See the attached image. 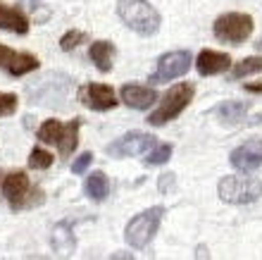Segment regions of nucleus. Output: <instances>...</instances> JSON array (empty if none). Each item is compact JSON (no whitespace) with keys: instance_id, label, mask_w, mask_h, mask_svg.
I'll return each mask as SVG.
<instances>
[{"instance_id":"f257e3e1","label":"nucleus","mask_w":262,"mask_h":260,"mask_svg":"<svg viewBox=\"0 0 262 260\" xmlns=\"http://www.w3.org/2000/svg\"><path fill=\"white\" fill-rule=\"evenodd\" d=\"M117 17L138 36H155L162 17L148 0H117Z\"/></svg>"},{"instance_id":"f03ea898","label":"nucleus","mask_w":262,"mask_h":260,"mask_svg":"<svg viewBox=\"0 0 262 260\" xmlns=\"http://www.w3.org/2000/svg\"><path fill=\"white\" fill-rule=\"evenodd\" d=\"M193 93H195L193 84H188V82L174 84L172 89L162 96L158 110H152V112H150L148 124H152V127H162V124L177 119V117H179L181 112L188 108V103L193 101Z\"/></svg>"},{"instance_id":"7ed1b4c3","label":"nucleus","mask_w":262,"mask_h":260,"mask_svg":"<svg viewBox=\"0 0 262 260\" xmlns=\"http://www.w3.org/2000/svg\"><path fill=\"white\" fill-rule=\"evenodd\" d=\"M217 193L224 203L231 206H246V203H255L262 196V179L257 177H222Z\"/></svg>"},{"instance_id":"20e7f679","label":"nucleus","mask_w":262,"mask_h":260,"mask_svg":"<svg viewBox=\"0 0 262 260\" xmlns=\"http://www.w3.org/2000/svg\"><path fill=\"white\" fill-rule=\"evenodd\" d=\"M162 215H165V208L155 206V208H148V210L138 212L136 217H131L124 229L126 244H129L131 248H145L152 241V236L158 234Z\"/></svg>"},{"instance_id":"39448f33","label":"nucleus","mask_w":262,"mask_h":260,"mask_svg":"<svg viewBox=\"0 0 262 260\" xmlns=\"http://www.w3.org/2000/svg\"><path fill=\"white\" fill-rule=\"evenodd\" d=\"M253 29H255V22H253V17L246 14V12L222 14V17H217L214 24H212L214 36H217L220 41L234 43V46H238V43L246 41V38L253 34Z\"/></svg>"},{"instance_id":"423d86ee","label":"nucleus","mask_w":262,"mask_h":260,"mask_svg":"<svg viewBox=\"0 0 262 260\" xmlns=\"http://www.w3.org/2000/svg\"><path fill=\"white\" fill-rule=\"evenodd\" d=\"M191 53L188 50H172V53H165L158 60V69L152 72L150 82L152 84H165V82H174L188 72L191 67Z\"/></svg>"},{"instance_id":"0eeeda50","label":"nucleus","mask_w":262,"mask_h":260,"mask_svg":"<svg viewBox=\"0 0 262 260\" xmlns=\"http://www.w3.org/2000/svg\"><path fill=\"white\" fill-rule=\"evenodd\" d=\"M155 146V136L143 134V131H131L117 138L115 144L107 146V153L112 157H129V155H143L145 151H150Z\"/></svg>"},{"instance_id":"6e6552de","label":"nucleus","mask_w":262,"mask_h":260,"mask_svg":"<svg viewBox=\"0 0 262 260\" xmlns=\"http://www.w3.org/2000/svg\"><path fill=\"white\" fill-rule=\"evenodd\" d=\"M231 165H234L238 172H255L262 165V138H250L246 144H241L238 148L231 151L229 155Z\"/></svg>"},{"instance_id":"1a4fd4ad","label":"nucleus","mask_w":262,"mask_h":260,"mask_svg":"<svg viewBox=\"0 0 262 260\" xmlns=\"http://www.w3.org/2000/svg\"><path fill=\"white\" fill-rule=\"evenodd\" d=\"M3 193H5L7 203L14 208V210H21V208L29 206V177L27 172H10L3 182Z\"/></svg>"},{"instance_id":"9d476101","label":"nucleus","mask_w":262,"mask_h":260,"mask_svg":"<svg viewBox=\"0 0 262 260\" xmlns=\"http://www.w3.org/2000/svg\"><path fill=\"white\" fill-rule=\"evenodd\" d=\"M81 101L89 105L91 110H98V112L112 110L115 105H117L115 89H112V86H107V84H89V86H83Z\"/></svg>"},{"instance_id":"9b49d317","label":"nucleus","mask_w":262,"mask_h":260,"mask_svg":"<svg viewBox=\"0 0 262 260\" xmlns=\"http://www.w3.org/2000/svg\"><path fill=\"white\" fill-rule=\"evenodd\" d=\"M119 98L124 101L129 108L134 110H148L155 101H158V93L150 86H138V84H124L122 91H119Z\"/></svg>"},{"instance_id":"f8f14e48","label":"nucleus","mask_w":262,"mask_h":260,"mask_svg":"<svg viewBox=\"0 0 262 260\" xmlns=\"http://www.w3.org/2000/svg\"><path fill=\"white\" fill-rule=\"evenodd\" d=\"M195 67L203 76H214L231 67V57L227 53H217V50H203L195 60Z\"/></svg>"},{"instance_id":"ddd939ff","label":"nucleus","mask_w":262,"mask_h":260,"mask_svg":"<svg viewBox=\"0 0 262 260\" xmlns=\"http://www.w3.org/2000/svg\"><path fill=\"white\" fill-rule=\"evenodd\" d=\"M0 29L12 31V34L24 36L29 31V17L21 12L19 7L0 5Z\"/></svg>"},{"instance_id":"4468645a","label":"nucleus","mask_w":262,"mask_h":260,"mask_svg":"<svg viewBox=\"0 0 262 260\" xmlns=\"http://www.w3.org/2000/svg\"><path fill=\"white\" fill-rule=\"evenodd\" d=\"M50 244H53V251H55L57 255H72L76 248V239L74 234H72V225L69 222H60V225L53 229V239H50Z\"/></svg>"},{"instance_id":"2eb2a0df","label":"nucleus","mask_w":262,"mask_h":260,"mask_svg":"<svg viewBox=\"0 0 262 260\" xmlns=\"http://www.w3.org/2000/svg\"><path fill=\"white\" fill-rule=\"evenodd\" d=\"M248 110L250 103H246V101H224V103H220L212 110V115H217L222 122L227 124H238L243 117L248 115Z\"/></svg>"},{"instance_id":"dca6fc26","label":"nucleus","mask_w":262,"mask_h":260,"mask_svg":"<svg viewBox=\"0 0 262 260\" xmlns=\"http://www.w3.org/2000/svg\"><path fill=\"white\" fill-rule=\"evenodd\" d=\"M91 60H93V65H96L103 74H107L112 69V57H115V46H112L110 41H96L91 43Z\"/></svg>"},{"instance_id":"f3484780","label":"nucleus","mask_w":262,"mask_h":260,"mask_svg":"<svg viewBox=\"0 0 262 260\" xmlns=\"http://www.w3.org/2000/svg\"><path fill=\"white\" fill-rule=\"evenodd\" d=\"M38 65H41V62H38L36 55H31V53H14L5 67H7V72H10L12 76H24V74H29V72L38 69Z\"/></svg>"},{"instance_id":"a211bd4d","label":"nucleus","mask_w":262,"mask_h":260,"mask_svg":"<svg viewBox=\"0 0 262 260\" xmlns=\"http://www.w3.org/2000/svg\"><path fill=\"white\" fill-rule=\"evenodd\" d=\"M79 127H81V119H72L69 124L62 127V134H60V141H57V148L62 153L64 157L72 155L76 151V146H79Z\"/></svg>"},{"instance_id":"6ab92c4d","label":"nucleus","mask_w":262,"mask_h":260,"mask_svg":"<svg viewBox=\"0 0 262 260\" xmlns=\"http://www.w3.org/2000/svg\"><path fill=\"white\" fill-rule=\"evenodd\" d=\"M86 193H89L93 201L107 198V193H110V179L105 177V172H93V174L86 179Z\"/></svg>"},{"instance_id":"aec40b11","label":"nucleus","mask_w":262,"mask_h":260,"mask_svg":"<svg viewBox=\"0 0 262 260\" xmlns=\"http://www.w3.org/2000/svg\"><path fill=\"white\" fill-rule=\"evenodd\" d=\"M62 127L64 124L60 119H46L38 127V141H43V144H57L60 134H62Z\"/></svg>"},{"instance_id":"412c9836","label":"nucleus","mask_w":262,"mask_h":260,"mask_svg":"<svg viewBox=\"0 0 262 260\" xmlns=\"http://www.w3.org/2000/svg\"><path fill=\"white\" fill-rule=\"evenodd\" d=\"M257 72H262V55H253V57H246V60L236 62L231 76L234 79H243V76L257 74Z\"/></svg>"},{"instance_id":"4be33fe9","label":"nucleus","mask_w":262,"mask_h":260,"mask_svg":"<svg viewBox=\"0 0 262 260\" xmlns=\"http://www.w3.org/2000/svg\"><path fill=\"white\" fill-rule=\"evenodd\" d=\"M172 144H160V146H152L150 151H145L148 155L143 157V163L145 165H162L167 163L169 157H172Z\"/></svg>"},{"instance_id":"5701e85b","label":"nucleus","mask_w":262,"mask_h":260,"mask_svg":"<svg viewBox=\"0 0 262 260\" xmlns=\"http://www.w3.org/2000/svg\"><path fill=\"white\" fill-rule=\"evenodd\" d=\"M53 165V153L43 151V148H34L31 155H29V167L31 170H48Z\"/></svg>"},{"instance_id":"b1692460","label":"nucleus","mask_w":262,"mask_h":260,"mask_svg":"<svg viewBox=\"0 0 262 260\" xmlns=\"http://www.w3.org/2000/svg\"><path fill=\"white\" fill-rule=\"evenodd\" d=\"M83 41H86V34L79 31V29H72V31H67V34L60 38V48H62L64 53H69V50H74L76 46H81Z\"/></svg>"},{"instance_id":"393cba45","label":"nucleus","mask_w":262,"mask_h":260,"mask_svg":"<svg viewBox=\"0 0 262 260\" xmlns=\"http://www.w3.org/2000/svg\"><path fill=\"white\" fill-rule=\"evenodd\" d=\"M17 105H19V98L14 93H0V117H7L17 112Z\"/></svg>"},{"instance_id":"a878e982","label":"nucleus","mask_w":262,"mask_h":260,"mask_svg":"<svg viewBox=\"0 0 262 260\" xmlns=\"http://www.w3.org/2000/svg\"><path fill=\"white\" fill-rule=\"evenodd\" d=\"M91 163H93V153H81V155L74 160V165H72V172H74V174H83V172L89 170Z\"/></svg>"},{"instance_id":"bb28decb","label":"nucleus","mask_w":262,"mask_h":260,"mask_svg":"<svg viewBox=\"0 0 262 260\" xmlns=\"http://www.w3.org/2000/svg\"><path fill=\"white\" fill-rule=\"evenodd\" d=\"M160 191L162 193H167L169 189H174V174L172 172H165V174H160Z\"/></svg>"},{"instance_id":"cd10ccee","label":"nucleus","mask_w":262,"mask_h":260,"mask_svg":"<svg viewBox=\"0 0 262 260\" xmlns=\"http://www.w3.org/2000/svg\"><path fill=\"white\" fill-rule=\"evenodd\" d=\"M12 50L7 48V46H0V67H5L7 62H10V57H12Z\"/></svg>"},{"instance_id":"c85d7f7f","label":"nucleus","mask_w":262,"mask_h":260,"mask_svg":"<svg viewBox=\"0 0 262 260\" xmlns=\"http://www.w3.org/2000/svg\"><path fill=\"white\" fill-rule=\"evenodd\" d=\"M246 91H250V93H262V82H257V84H246Z\"/></svg>"},{"instance_id":"c756f323","label":"nucleus","mask_w":262,"mask_h":260,"mask_svg":"<svg viewBox=\"0 0 262 260\" xmlns=\"http://www.w3.org/2000/svg\"><path fill=\"white\" fill-rule=\"evenodd\" d=\"M205 255L210 258V253H205V248L200 246V248H198V253H195V258H205Z\"/></svg>"},{"instance_id":"7c9ffc66","label":"nucleus","mask_w":262,"mask_h":260,"mask_svg":"<svg viewBox=\"0 0 262 260\" xmlns=\"http://www.w3.org/2000/svg\"><path fill=\"white\" fill-rule=\"evenodd\" d=\"M0 177H3V172H0Z\"/></svg>"}]
</instances>
